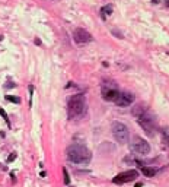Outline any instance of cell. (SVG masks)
Here are the masks:
<instances>
[{
  "label": "cell",
  "instance_id": "obj_1",
  "mask_svg": "<svg viewBox=\"0 0 169 187\" xmlns=\"http://www.w3.org/2000/svg\"><path fill=\"white\" fill-rule=\"evenodd\" d=\"M67 158L68 161H71L74 164H89L90 158H92V153L83 145L73 143L67 148Z\"/></svg>",
  "mask_w": 169,
  "mask_h": 187
},
{
  "label": "cell",
  "instance_id": "obj_2",
  "mask_svg": "<svg viewBox=\"0 0 169 187\" xmlns=\"http://www.w3.org/2000/svg\"><path fill=\"white\" fill-rule=\"evenodd\" d=\"M86 111V98L83 94H76L73 95L67 104V114L68 119H77L83 116Z\"/></svg>",
  "mask_w": 169,
  "mask_h": 187
},
{
  "label": "cell",
  "instance_id": "obj_3",
  "mask_svg": "<svg viewBox=\"0 0 169 187\" xmlns=\"http://www.w3.org/2000/svg\"><path fill=\"white\" fill-rule=\"evenodd\" d=\"M137 121H138V124H140V127L143 129V130H146V133L147 135H150V136H153L154 135V127H156V116L153 114L152 111L147 108L138 119H137Z\"/></svg>",
  "mask_w": 169,
  "mask_h": 187
},
{
  "label": "cell",
  "instance_id": "obj_4",
  "mask_svg": "<svg viewBox=\"0 0 169 187\" xmlns=\"http://www.w3.org/2000/svg\"><path fill=\"white\" fill-rule=\"evenodd\" d=\"M111 130H112V136L114 139L118 142V143H127L130 140V132H128V127L119 121H114L112 126H111Z\"/></svg>",
  "mask_w": 169,
  "mask_h": 187
},
{
  "label": "cell",
  "instance_id": "obj_5",
  "mask_svg": "<svg viewBox=\"0 0 169 187\" xmlns=\"http://www.w3.org/2000/svg\"><path fill=\"white\" fill-rule=\"evenodd\" d=\"M101 94L105 101H115L119 94L118 85L112 81H105L101 85Z\"/></svg>",
  "mask_w": 169,
  "mask_h": 187
},
{
  "label": "cell",
  "instance_id": "obj_6",
  "mask_svg": "<svg viewBox=\"0 0 169 187\" xmlns=\"http://www.w3.org/2000/svg\"><path fill=\"white\" fill-rule=\"evenodd\" d=\"M130 149L134 153H137V155L144 156V155L150 153V145H149L144 139H141V137H138V136H134L131 139V142H130Z\"/></svg>",
  "mask_w": 169,
  "mask_h": 187
},
{
  "label": "cell",
  "instance_id": "obj_7",
  "mask_svg": "<svg viewBox=\"0 0 169 187\" xmlns=\"http://www.w3.org/2000/svg\"><path fill=\"white\" fill-rule=\"evenodd\" d=\"M138 177V171L135 170H128L124 171V172H119L118 175H115L112 178V183L114 184H124V183H128V181H133Z\"/></svg>",
  "mask_w": 169,
  "mask_h": 187
},
{
  "label": "cell",
  "instance_id": "obj_8",
  "mask_svg": "<svg viewBox=\"0 0 169 187\" xmlns=\"http://www.w3.org/2000/svg\"><path fill=\"white\" fill-rule=\"evenodd\" d=\"M134 100H135L134 94H131V92H119L117 100L114 102H115L118 107L124 108V107H130V105L134 102Z\"/></svg>",
  "mask_w": 169,
  "mask_h": 187
},
{
  "label": "cell",
  "instance_id": "obj_9",
  "mask_svg": "<svg viewBox=\"0 0 169 187\" xmlns=\"http://www.w3.org/2000/svg\"><path fill=\"white\" fill-rule=\"evenodd\" d=\"M73 38L77 44H84V43H90L92 41V35L89 34L83 28H76L73 31Z\"/></svg>",
  "mask_w": 169,
  "mask_h": 187
},
{
  "label": "cell",
  "instance_id": "obj_10",
  "mask_svg": "<svg viewBox=\"0 0 169 187\" xmlns=\"http://www.w3.org/2000/svg\"><path fill=\"white\" fill-rule=\"evenodd\" d=\"M147 110V105L146 104H143V102H138V104H135L134 107H133V111H131V114L134 116L135 119H138L144 111Z\"/></svg>",
  "mask_w": 169,
  "mask_h": 187
},
{
  "label": "cell",
  "instance_id": "obj_11",
  "mask_svg": "<svg viewBox=\"0 0 169 187\" xmlns=\"http://www.w3.org/2000/svg\"><path fill=\"white\" fill-rule=\"evenodd\" d=\"M141 172L144 174V177H154L157 170L153 167H141Z\"/></svg>",
  "mask_w": 169,
  "mask_h": 187
},
{
  "label": "cell",
  "instance_id": "obj_12",
  "mask_svg": "<svg viewBox=\"0 0 169 187\" xmlns=\"http://www.w3.org/2000/svg\"><path fill=\"white\" fill-rule=\"evenodd\" d=\"M101 13H102V18H103V19H106V16H109V15L112 13V6H111V4L103 6V7L101 9Z\"/></svg>",
  "mask_w": 169,
  "mask_h": 187
},
{
  "label": "cell",
  "instance_id": "obj_13",
  "mask_svg": "<svg viewBox=\"0 0 169 187\" xmlns=\"http://www.w3.org/2000/svg\"><path fill=\"white\" fill-rule=\"evenodd\" d=\"M162 142L165 146H169V127L162 130Z\"/></svg>",
  "mask_w": 169,
  "mask_h": 187
},
{
  "label": "cell",
  "instance_id": "obj_14",
  "mask_svg": "<svg viewBox=\"0 0 169 187\" xmlns=\"http://www.w3.org/2000/svg\"><path fill=\"white\" fill-rule=\"evenodd\" d=\"M0 116L4 119V121L7 123V126H10V121H9V117H7V114H6V111L3 110V108H0Z\"/></svg>",
  "mask_w": 169,
  "mask_h": 187
},
{
  "label": "cell",
  "instance_id": "obj_15",
  "mask_svg": "<svg viewBox=\"0 0 169 187\" xmlns=\"http://www.w3.org/2000/svg\"><path fill=\"white\" fill-rule=\"evenodd\" d=\"M6 100L10 102H15V104H19V102H20V100H19L17 97H12V95H6Z\"/></svg>",
  "mask_w": 169,
  "mask_h": 187
},
{
  "label": "cell",
  "instance_id": "obj_16",
  "mask_svg": "<svg viewBox=\"0 0 169 187\" xmlns=\"http://www.w3.org/2000/svg\"><path fill=\"white\" fill-rule=\"evenodd\" d=\"M63 175H64V184H70V177L66 168H63Z\"/></svg>",
  "mask_w": 169,
  "mask_h": 187
},
{
  "label": "cell",
  "instance_id": "obj_17",
  "mask_svg": "<svg viewBox=\"0 0 169 187\" xmlns=\"http://www.w3.org/2000/svg\"><path fill=\"white\" fill-rule=\"evenodd\" d=\"M16 159V153H10L9 156H7V162H12V161H15Z\"/></svg>",
  "mask_w": 169,
  "mask_h": 187
},
{
  "label": "cell",
  "instance_id": "obj_18",
  "mask_svg": "<svg viewBox=\"0 0 169 187\" xmlns=\"http://www.w3.org/2000/svg\"><path fill=\"white\" fill-rule=\"evenodd\" d=\"M112 32H114V34L117 35V37H118V38H122V34H121V32H118V31H117V29H114V31H112Z\"/></svg>",
  "mask_w": 169,
  "mask_h": 187
},
{
  "label": "cell",
  "instance_id": "obj_19",
  "mask_svg": "<svg viewBox=\"0 0 169 187\" xmlns=\"http://www.w3.org/2000/svg\"><path fill=\"white\" fill-rule=\"evenodd\" d=\"M35 44H36V45H41V41H39V40L36 38V40H35Z\"/></svg>",
  "mask_w": 169,
  "mask_h": 187
},
{
  "label": "cell",
  "instance_id": "obj_20",
  "mask_svg": "<svg viewBox=\"0 0 169 187\" xmlns=\"http://www.w3.org/2000/svg\"><path fill=\"white\" fill-rule=\"evenodd\" d=\"M134 187H143V184H141V183H135Z\"/></svg>",
  "mask_w": 169,
  "mask_h": 187
},
{
  "label": "cell",
  "instance_id": "obj_21",
  "mask_svg": "<svg viewBox=\"0 0 169 187\" xmlns=\"http://www.w3.org/2000/svg\"><path fill=\"white\" fill-rule=\"evenodd\" d=\"M166 4H168V6H169V0H166Z\"/></svg>",
  "mask_w": 169,
  "mask_h": 187
}]
</instances>
